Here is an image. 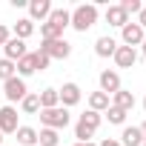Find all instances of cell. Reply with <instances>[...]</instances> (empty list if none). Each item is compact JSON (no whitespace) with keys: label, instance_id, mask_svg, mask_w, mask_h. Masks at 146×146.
Masks as SVG:
<instances>
[{"label":"cell","instance_id":"cell-1","mask_svg":"<svg viewBox=\"0 0 146 146\" xmlns=\"http://www.w3.org/2000/svg\"><path fill=\"white\" fill-rule=\"evenodd\" d=\"M98 126H100V115L98 112H83L80 117H78V123H75V137H78V143H89L92 140V135L98 132Z\"/></svg>","mask_w":146,"mask_h":146},{"label":"cell","instance_id":"cell-2","mask_svg":"<svg viewBox=\"0 0 146 146\" xmlns=\"http://www.w3.org/2000/svg\"><path fill=\"white\" fill-rule=\"evenodd\" d=\"M98 23V6L95 3H80L75 6V12H72V29L78 32H86Z\"/></svg>","mask_w":146,"mask_h":146},{"label":"cell","instance_id":"cell-3","mask_svg":"<svg viewBox=\"0 0 146 146\" xmlns=\"http://www.w3.org/2000/svg\"><path fill=\"white\" fill-rule=\"evenodd\" d=\"M69 120H72V115H69V109H63V106L40 109V123H43V129H54V132H60V129L69 126Z\"/></svg>","mask_w":146,"mask_h":146},{"label":"cell","instance_id":"cell-4","mask_svg":"<svg viewBox=\"0 0 146 146\" xmlns=\"http://www.w3.org/2000/svg\"><path fill=\"white\" fill-rule=\"evenodd\" d=\"M37 52H43L49 60H66V57L72 54V43H69L66 37H57V40H43Z\"/></svg>","mask_w":146,"mask_h":146},{"label":"cell","instance_id":"cell-5","mask_svg":"<svg viewBox=\"0 0 146 146\" xmlns=\"http://www.w3.org/2000/svg\"><path fill=\"white\" fill-rule=\"evenodd\" d=\"M3 95H6L9 106H12V103H20V100L29 95V89H26V80H23V78H17V75H15V78H9V80L3 83Z\"/></svg>","mask_w":146,"mask_h":146},{"label":"cell","instance_id":"cell-6","mask_svg":"<svg viewBox=\"0 0 146 146\" xmlns=\"http://www.w3.org/2000/svg\"><path fill=\"white\" fill-rule=\"evenodd\" d=\"M17 129H20L17 109L15 106H3V109H0V132H3V135H15Z\"/></svg>","mask_w":146,"mask_h":146},{"label":"cell","instance_id":"cell-7","mask_svg":"<svg viewBox=\"0 0 146 146\" xmlns=\"http://www.w3.org/2000/svg\"><path fill=\"white\" fill-rule=\"evenodd\" d=\"M57 98H60V106L63 109L78 106L80 103V86L78 83H63V89H57Z\"/></svg>","mask_w":146,"mask_h":146},{"label":"cell","instance_id":"cell-8","mask_svg":"<svg viewBox=\"0 0 146 146\" xmlns=\"http://www.w3.org/2000/svg\"><path fill=\"white\" fill-rule=\"evenodd\" d=\"M120 35H123V46H132V49H135V46H140V43H143V37H146V32H143L137 23H132V20L120 29Z\"/></svg>","mask_w":146,"mask_h":146},{"label":"cell","instance_id":"cell-9","mask_svg":"<svg viewBox=\"0 0 146 146\" xmlns=\"http://www.w3.org/2000/svg\"><path fill=\"white\" fill-rule=\"evenodd\" d=\"M112 57H115V63H117V69H132V66L137 63V52H135L132 46H117Z\"/></svg>","mask_w":146,"mask_h":146},{"label":"cell","instance_id":"cell-10","mask_svg":"<svg viewBox=\"0 0 146 146\" xmlns=\"http://www.w3.org/2000/svg\"><path fill=\"white\" fill-rule=\"evenodd\" d=\"M49 15H52V3H49V0H32V3H29V20H32V23H35V20L46 23Z\"/></svg>","mask_w":146,"mask_h":146},{"label":"cell","instance_id":"cell-11","mask_svg":"<svg viewBox=\"0 0 146 146\" xmlns=\"http://www.w3.org/2000/svg\"><path fill=\"white\" fill-rule=\"evenodd\" d=\"M3 52H6V60H12V63H17L20 57L29 54L26 52V40H17V37H9L6 46H3Z\"/></svg>","mask_w":146,"mask_h":146},{"label":"cell","instance_id":"cell-12","mask_svg":"<svg viewBox=\"0 0 146 146\" xmlns=\"http://www.w3.org/2000/svg\"><path fill=\"white\" fill-rule=\"evenodd\" d=\"M98 80H100V92H103V95H115V92L120 89V75H117V72H109V69H106V72H100Z\"/></svg>","mask_w":146,"mask_h":146},{"label":"cell","instance_id":"cell-13","mask_svg":"<svg viewBox=\"0 0 146 146\" xmlns=\"http://www.w3.org/2000/svg\"><path fill=\"white\" fill-rule=\"evenodd\" d=\"M112 106L129 115V112L135 109V95H132V92H126V89H117V92L112 95Z\"/></svg>","mask_w":146,"mask_h":146},{"label":"cell","instance_id":"cell-14","mask_svg":"<svg viewBox=\"0 0 146 146\" xmlns=\"http://www.w3.org/2000/svg\"><path fill=\"white\" fill-rule=\"evenodd\" d=\"M49 23H52V26L63 35V29H66V26H72V12H66V9H52Z\"/></svg>","mask_w":146,"mask_h":146},{"label":"cell","instance_id":"cell-15","mask_svg":"<svg viewBox=\"0 0 146 146\" xmlns=\"http://www.w3.org/2000/svg\"><path fill=\"white\" fill-rule=\"evenodd\" d=\"M115 49H117V40H115V37H109V35L98 37V43H95V54H98V57H112V54H115Z\"/></svg>","mask_w":146,"mask_h":146},{"label":"cell","instance_id":"cell-16","mask_svg":"<svg viewBox=\"0 0 146 146\" xmlns=\"http://www.w3.org/2000/svg\"><path fill=\"white\" fill-rule=\"evenodd\" d=\"M106 23H109V26H117V29H123V26L129 23V15H126L120 6H109V9H106Z\"/></svg>","mask_w":146,"mask_h":146},{"label":"cell","instance_id":"cell-17","mask_svg":"<svg viewBox=\"0 0 146 146\" xmlns=\"http://www.w3.org/2000/svg\"><path fill=\"white\" fill-rule=\"evenodd\" d=\"M120 146H143V135H140V129H137V126H123Z\"/></svg>","mask_w":146,"mask_h":146},{"label":"cell","instance_id":"cell-18","mask_svg":"<svg viewBox=\"0 0 146 146\" xmlns=\"http://www.w3.org/2000/svg\"><path fill=\"white\" fill-rule=\"evenodd\" d=\"M15 69H17V78H29V75H35V72H37V66H35V52H29L26 57H20V60L15 63Z\"/></svg>","mask_w":146,"mask_h":146},{"label":"cell","instance_id":"cell-19","mask_svg":"<svg viewBox=\"0 0 146 146\" xmlns=\"http://www.w3.org/2000/svg\"><path fill=\"white\" fill-rule=\"evenodd\" d=\"M109 106H112L109 95H103V92H92V95H89V109H92V112L100 115V112H106Z\"/></svg>","mask_w":146,"mask_h":146},{"label":"cell","instance_id":"cell-20","mask_svg":"<svg viewBox=\"0 0 146 146\" xmlns=\"http://www.w3.org/2000/svg\"><path fill=\"white\" fill-rule=\"evenodd\" d=\"M15 135H17V143H23V146H37V129H32V126H20Z\"/></svg>","mask_w":146,"mask_h":146},{"label":"cell","instance_id":"cell-21","mask_svg":"<svg viewBox=\"0 0 146 146\" xmlns=\"http://www.w3.org/2000/svg\"><path fill=\"white\" fill-rule=\"evenodd\" d=\"M32 35H35V23H32L29 17H23V20L15 23V37H17V40H26V37H32Z\"/></svg>","mask_w":146,"mask_h":146},{"label":"cell","instance_id":"cell-22","mask_svg":"<svg viewBox=\"0 0 146 146\" xmlns=\"http://www.w3.org/2000/svg\"><path fill=\"white\" fill-rule=\"evenodd\" d=\"M40 109H54V106H60V98H57V89H43L40 95Z\"/></svg>","mask_w":146,"mask_h":146},{"label":"cell","instance_id":"cell-23","mask_svg":"<svg viewBox=\"0 0 146 146\" xmlns=\"http://www.w3.org/2000/svg\"><path fill=\"white\" fill-rule=\"evenodd\" d=\"M20 109H23V115H37V112H40V98H37L35 92H29V95L20 100Z\"/></svg>","mask_w":146,"mask_h":146},{"label":"cell","instance_id":"cell-24","mask_svg":"<svg viewBox=\"0 0 146 146\" xmlns=\"http://www.w3.org/2000/svg\"><path fill=\"white\" fill-rule=\"evenodd\" d=\"M60 143V135L54 129H40L37 132V146H57Z\"/></svg>","mask_w":146,"mask_h":146},{"label":"cell","instance_id":"cell-25","mask_svg":"<svg viewBox=\"0 0 146 146\" xmlns=\"http://www.w3.org/2000/svg\"><path fill=\"white\" fill-rule=\"evenodd\" d=\"M15 75H17V69H15V63L3 57V60H0V80L6 83V80H9V78H15Z\"/></svg>","mask_w":146,"mask_h":146},{"label":"cell","instance_id":"cell-26","mask_svg":"<svg viewBox=\"0 0 146 146\" xmlns=\"http://www.w3.org/2000/svg\"><path fill=\"white\" fill-rule=\"evenodd\" d=\"M106 117H109V123H115V126H123V123H126V112H120V109H115V106L106 109Z\"/></svg>","mask_w":146,"mask_h":146},{"label":"cell","instance_id":"cell-27","mask_svg":"<svg viewBox=\"0 0 146 146\" xmlns=\"http://www.w3.org/2000/svg\"><path fill=\"white\" fill-rule=\"evenodd\" d=\"M126 15H140V9H143V3L140 0H123V3H117Z\"/></svg>","mask_w":146,"mask_h":146},{"label":"cell","instance_id":"cell-28","mask_svg":"<svg viewBox=\"0 0 146 146\" xmlns=\"http://www.w3.org/2000/svg\"><path fill=\"white\" fill-rule=\"evenodd\" d=\"M49 63H52V60H49V57H46L43 52H35V66H37V72H43V69H49Z\"/></svg>","mask_w":146,"mask_h":146},{"label":"cell","instance_id":"cell-29","mask_svg":"<svg viewBox=\"0 0 146 146\" xmlns=\"http://www.w3.org/2000/svg\"><path fill=\"white\" fill-rule=\"evenodd\" d=\"M137 26L146 32V6H143V9H140V15H137Z\"/></svg>","mask_w":146,"mask_h":146},{"label":"cell","instance_id":"cell-30","mask_svg":"<svg viewBox=\"0 0 146 146\" xmlns=\"http://www.w3.org/2000/svg\"><path fill=\"white\" fill-rule=\"evenodd\" d=\"M6 40H9V29L0 23V46H6Z\"/></svg>","mask_w":146,"mask_h":146},{"label":"cell","instance_id":"cell-31","mask_svg":"<svg viewBox=\"0 0 146 146\" xmlns=\"http://www.w3.org/2000/svg\"><path fill=\"white\" fill-rule=\"evenodd\" d=\"M98 146H120V140H112V137H106V140H100Z\"/></svg>","mask_w":146,"mask_h":146},{"label":"cell","instance_id":"cell-32","mask_svg":"<svg viewBox=\"0 0 146 146\" xmlns=\"http://www.w3.org/2000/svg\"><path fill=\"white\" fill-rule=\"evenodd\" d=\"M137 129H140V135H143V143H146V120H143V123H140Z\"/></svg>","mask_w":146,"mask_h":146},{"label":"cell","instance_id":"cell-33","mask_svg":"<svg viewBox=\"0 0 146 146\" xmlns=\"http://www.w3.org/2000/svg\"><path fill=\"white\" fill-rule=\"evenodd\" d=\"M140 52H143V57H146V37H143V43H140Z\"/></svg>","mask_w":146,"mask_h":146},{"label":"cell","instance_id":"cell-34","mask_svg":"<svg viewBox=\"0 0 146 146\" xmlns=\"http://www.w3.org/2000/svg\"><path fill=\"white\" fill-rule=\"evenodd\" d=\"M75 146H95V143H92V140H89V143H75Z\"/></svg>","mask_w":146,"mask_h":146},{"label":"cell","instance_id":"cell-35","mask_svg":"<svg viewBox=\"0 0 146 146\" xmlns=\"http://www.w3.org/2000/svg\"><path fill=\"white\" fill-rule=\"evenodd\" d=\"M0 143H3V132H0Z\"/></svg>","mask_w":146,"mask_h":146},{"label":"cell","instance_id":"cell-36","mask_svg":"<svg viewBox=\"0 0 146 146\" xmlns=\"http://www.w3.org/2000/svg\"><path fill=\"white\" fill-rule=\"evenodd\" d=\"M143 109H146V98H143Z\"/></svg>","mask_w":146,"mask_h":146},{"label":"cell","instance_id":"cell-37","mask_svg":"<svg viewBox=\"0 0 146 146\" xmlns=\"http://www.w3.org/2000/svg\"><path fill=\"white\" fill-rule=\"evenodd\" d=\"M143 146H146V143H143Z\"/></svg>","mask_w":146,"mask_h":146}]
</instances>
